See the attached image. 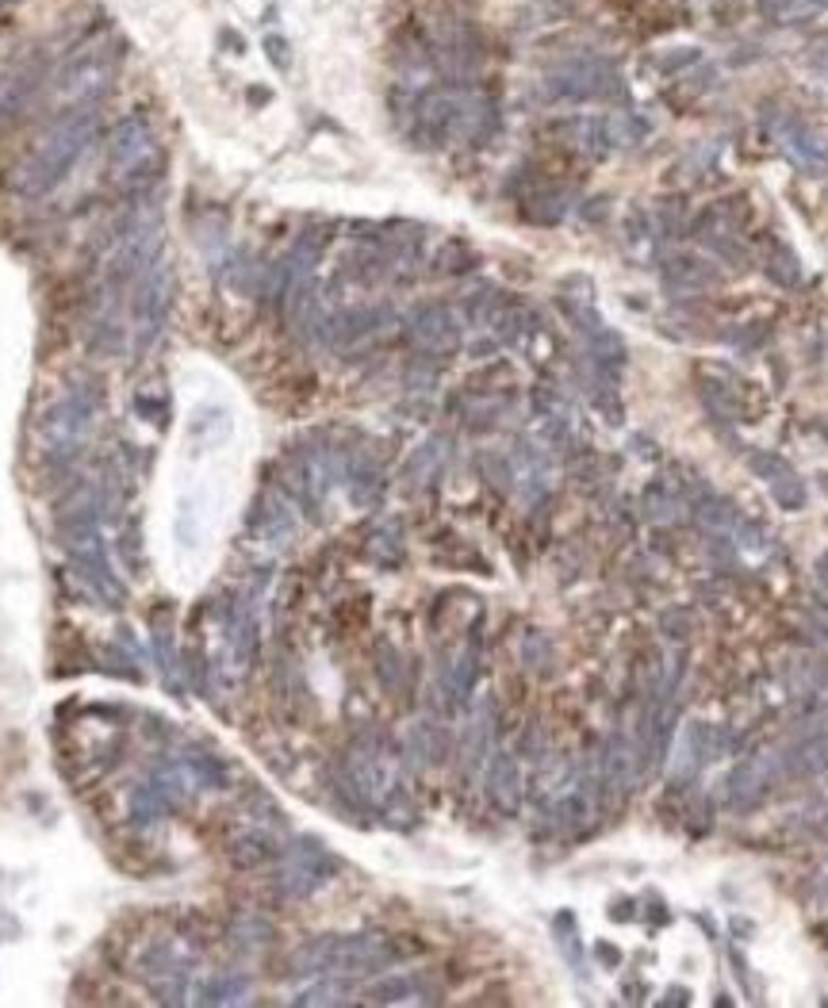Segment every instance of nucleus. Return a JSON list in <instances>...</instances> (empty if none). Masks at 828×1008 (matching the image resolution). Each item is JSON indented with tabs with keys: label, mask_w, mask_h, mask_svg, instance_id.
Segmentation results:
<instances>
[{
	"label": "nucleus",
	"mask_w": 828,
	"mask_h": 1008,
	"mask_svg": "<svg viewBox=\"0 0 828 1008\" xmlns=\"http://www.w3.org/2000/svg\"><path fill=\"white\" fill-rule=\"evenodd\" d=\"M96 131H100V111L96 104H77L66 116H58L20 158V165L12 169V192L23 200H39L46 192H54L74 165L85 158V150L93 147Z\"/></svg>",
	"instance_id": "1"
},
{
	"label": "nucleus",
	"mask_w": 828,
	"mask_h": 1008,
	"mask_svg": "<svg viewBox=\"0 0 828 1008\" xmlns=\"http://www.w3.org/2000/svg\"><path fill=\"white\" fill-rule=\"evenodd\" d=\"M399 958L396 943L388 935L361 932V935H319L295 951L292 966L300 974H337V978H368V974L388 971Z\"/></svg>",
	"instance_id": "2"
},
{
	"label": "nucleus",
	"mask_w": 828,
	"mask_h": 1008,
	"mask_svg": "<svg viewBox=\"0 0 828 1008\" xmlns=\"http://www.w3.org/2000/svg\"><path fill=\"white\" fill-rule=\"evenodd\" d=\"M131 971L162 1005H184L200 974V943L189 932H162L131 951Z\"/></svg>",
	"instance_id": "3"
},
{
	"label": "nucleus",
	"mask_w": 828,
	"mask_h": 1008,
	"mask_svg": "<svg viewBox=\"0 0 828 1008\" xmlns=\"http://www.w3.org/2000/svg\"><path fill=\"white\" fill-rule=\"evenodd\" d=\"M96 410H100V392L96 388H69L43 410L35 438L46 464H69L82 457L85 441L93 438Z\"/></svg>",
	"instance_id": "4"
},
{
	"label": "nucleus",
	"mask_w": 828,
	"mask_h": 1008,
	"mask_svg": "<svg viewBox=\"0 0 828 1008\" xmlns=\"http://www.w3.org/2000/svg\"><path fill=\"white\" fill-rule=\"evenodd\" d=\"M173 292H176V280L169 261H150L147 269L135 277L131 292H127V319H131V337L139 350L158 342V334L165 330L169 311H173Z\"/></svg>",
	"instance_id": "5"
},
{
	"label": "nucleus",
	"mask_w": 828,
	"mask_h": 1008,
	"mask_svg": "<svg viewBox=\"0 0 828 1008\" xmlns=\"http://www.w3.org/2000/svg\"><path fill=\"white\" fill-rule=\"evenodd\" d=\"M227 851L238 867H261L284 851V817L269 797L246 805L227 836Z\"/></svg>",
	"instance_id": "6"
},
{
	"label": "nucleus",
	"mask_w": 828,
	"mask_h": 1008,
	"mask_svg": "<svg viewBox=\"0 0 828 1008\" xmlns=\"http://www.w3.org/2000/svg\"><path fill=\"white\" fill-rule=\"evenodd\" d=\"M337 859L319 840H295L277 855V890L280 898H311L323 882H331Z\"/></svg>",
	"instance_id": "7"
},
{
	"label": "nucleus",
	"mask_w": 828,
	"mask_h": 1008,
	"mask_svg": "<svg viewBox=\"0 0 828 1008\" xmlns=\"http://www.w3.org/2000/svg\"><path fill=\"white\" fill-rule=\"evenodd\" d=\"M399 322V314L391 303H357V308H342L326 319V334L323 342L337 353L361 350V345L384 337L391 326Z\"/></svg>",
	"instance_id": "8"
},
{
	"label": "nucleus",
	"mask_w": 828,
	"mask_h": 1008,
	"mask_svg": "<svg viewBox=\"0 0 828 1008\" xmlns=\"http://www.w3.org/2000/svg\"><path fill=\"white\" fill-rule=\"evenodd\" d=\"M545 88L552 100H591V96H614L622 93V77L610 62L602 58H572L564 66L545 74Z\"/></svg>",
	"instance_id": "9"
},
{
	"label": "nucleus",
	"mask_w": 828,
	"mask_h": 1008,
	"mask_svg": "<svg viewBox=\"0 0 828 1008\" xmlns=\"http://www.w3.org/2000/svg\"><path fill=\"white\" fill-rule=\"evenodd\" d=\"M116 77H119L116 51L111 46H93V51L66 62V69L58 74V93L74 104H96Z\"/></svg>",
	"instance_id": "10"
},
{
	"label": "nucleus",
	"mask_w": 828,
	"mask_h": 1008,
	"mask_svg": "<svg viewBox=\"0 0 828 1008\" xmlns=\"http://www.w3.org/2000/svg\"><path fill=\"white\" fill-rule=\"evenodd\" d=\"M158 158V142H154V127L142 111H131L116 124L111 131V173L116 176H142L147 165Z\"/></svg>",
	"instance_id": "11"
},
{
	"label": "nucleus",
	"mask_w": 828,
	"mask_h": 1008,
	"mask_svg": "<svg viewBox=\"0 0 828 1008\" xmlns=\"http://www.w3.org/2000/svg\"><path fill=\"white\" fill-rule=\"evenodd\" d=\"M407 342L415 345L422 357H449V353L461 350V322L445 303H422L411 319L404 322Z\"/></svg>",
	"instance_id": "12"
},
{
	"label": "nucleus",
	"mask_w": 828,
	"mask_h": 1008,
	"mask_svg": "<svg viewBox=\"0 0 828 1008\" xmlns=\"http://www.w3.org/2000/svg\"><path fill=\"white\" fill-rule=\"evenodd\" d=\"M495 729H498L495 701L484 698L469 714V721H464V732H461V771H464V775H480V771H484V763L492 760V752H495Z\"/></svg>",
	"instance_id": "13"
},
{
	"label": "nucleus",
	"mask_w": 828,
	"mask_h": 1008,
	"mask_svg": "<svg viewBox=\"0 0 828 1008\" xmlns=\"http://www.w3.org/2000/svg\"><path fill=\"white\" fill-rule=\"evenodd\" d=\"M295 518H300V511H295V503L284 495V487H272L257 498L254 514H249V529H254L257 541L284 545L288 537L295 534Z\"/></svg>",
	"instance_id": "14"
},
{
	"label": "nucleus",
	"mask_w": 828,
	"mask_h": 1008,
	"mask_svg": "<svg viewBox=\"0 0 828 1008\" xmlns=\"http://www.w3.org/2000/svg\"><path fill=\"white\" fill-rule=\"evenodd\" d=\"M514 491L526 506H541L549 498V457L529 438H518L514 446Z\"/></svg>",
	"instance_id": "15"
},
{
	"label": "nucleus",
	"mask_w": 828,
	"mask_h": 1008,
	"mask_svg": "<svg viewBox=\"0 0 828 1008\" xmlns=\"http://www.w3.org/2000/svg\"><path fill=\"white\" fill-rule=\"evenodd\" d=\"M664 277L671 288H679V292H702V288L718 285L721 280V269L710 261V257L695 254V249H671V254L660 261Z\"/></svg>",
	"instance_id": "16"
},
{
	"label": "nucleus",
	"mask_w": 828,
	"mask_h": 1008,
	"mask_svg": "<svg viewBox=\"0 0 828 1008\" xmlns=\"http://www.w3.org/2000/svg\"><path fill=\"white\" fill-rule=\"evenodd\" d=\"M484 790L492 797L498 813H514L521 805V768L518 755L510 752H492V760L484 763Z\"/></svg>",
	"instance_id": "17"
},
{
	"label": "nucleus",
	"mask_w": 828,
	"mask_h": 1008,
	"mask_svg": "<svg viewBox=\"0 0 828 1008\" xmlns=\"http://www.w3.org/2000/svg\"><path fill=\"white\" fill-rule=\"evenodd\" d=\"M184 1005H249V978L238 971H219L207 978H192Z\"/></svg>",
	"instance_id": "18"
},
{
	"label": "nucleus",
	"mask_w": 828,
	"mask_h": 1008,
	"mask_svg": "<svg viewBox=\"0 0 828 1008\" xmlns=\"http://www.w3.org/2000/svg\"><path fill=\"white\" fill-rule=\"evenodd\" d=\"M583 342H587V361H591L594 376H599V380H617L625 361H630L625 337L610 326H599V330H591V334H583Z\"/></svg>",
	"instance_id": "19"
},
{
	"label": "nucleus",
	"mask_w": 828,
	"mask_h": 1008,
	"mask_svg": "<svg viewBox=\"0 0 828 1008\" xmlns=\"http://www.w3.org/2000/svg\"><path fill=\"white\" fill-rule=\"evenodd\" d=\"M365 1001L373 1005H438L441 994L433 989V982L418 978V974H404V978H384L365 994Z\"/></svg>",
	"instance_id": "20"
},
{
	"label": "nucleus",
	"mask_w": 828,
	"mask_h": 1008,
	"mask_svg": "<svg viewBox=\"0 0 828 1008\" xmlns=\"http://www.w3.org/2000/svg\"><path fill=\"white\" fill-rule=\"evenodd\" d=\"M476 679H480V648L476 644H464L461 656L441 672V695H445L453 709H464L472 690H476Z\"/></svg>",
	"instance_id": "21"
},
{
	"label": "nucleus",
	"mask_w": 828,
	"mask_h": 1008,
	"mask_svg": "<svg viewBox=\"0 0 828 1008\" xmlns=\"http://www.w3.org/2000/svg\"><path fill=\"white\" fill-rule=\"evenodd\" d=\"M169 813H176V805L169 802V794H165L162 786H158L154 779H142L139 786L131 790V797H127V817H131L135 828L162 825Z\"/></svg>",
	"instance_id": "22"
},
{
	"label": "nucleus",
	"mask_w": 828,
	"mask_h": 1008,
	"mask_svg": "<svg viewBox=\"0 0 828 1008\" xmlns=\"http://www.w3.org/2000/svg\"><path fill=\"white\" fill-rule=\"evenodd\" d=\"M449 755V732L433 721H422L411 729V737L404 740V763L411 768H433Z\"/></svg>",
	"instance_id": "23"
},
{
	"label": "nucleus",
	"mask_w": 828,
	"mask_h": 1008,
	"mask_svg": "<svg viewBox=\"0 0 828 1008\" xmlns=\"http://www.w3.org/2000/svg\"><path fill=\"white\" fill-rule=\"evenodd\" d=\"M345 483L353 491V503L368 506L384 495V468L376 457L368 453H350V464H345Z\"/></svg>",
	"instance_id": "24"
},
{
	"label": "nucleus",
	"mask_w": 828,
	"mask_h": 1008,
	"mask_svg": "<svg viewBox=\"0 0 828 1008\" xmlns=\"http://www.w3.org/2000/svg\"><path fill=\"white\" fill-rule=\"evenodd\" d=\"M783 139H786V147H791V154L798 158L802 165L809 169V173H825V169H828V142L817 139V135L809 131L806 124H798V119H786Z\"/></svg>",
	"instance_id": "25"
},
{
	"label": "nucleus",
	"mask_w": 828,
	"mask_h": 1008,
	"mask_svg": "<svg viewBox=\"0 0 828 1008\" xmlns=\"http://www.w3.org/2000/svg\"><path fill=\"white\" fill-rule=\"evenodd\" d=\"M39 93V77L31 69H20V74H4L0 77V131L12 127V119L20 116L23 108L31 104V96Z\"/></svg>",
	"instance_id": "26"
},
{
	"label": "nucleus",
	"mask_w": 828,
	"mask_h": 1008,
	"mask_svg": "<svg viewBox=\"0 0 828 1008\" xmlns=\"http://www.w3.org/2000/svg\"><path fill=\"white\" fill-rule=\"evenodd\" d=\"M230 947L243 951V955H257V951H265L272 943V924L269 916L261 913H238L235 921H230Z\"/></svg>",
	"instance_id": "27"
},
{
	"label": "nucleus",
	"mask_w": 828,
	"mask_h": 1008,
	"mask_svg": "<svg viewBox=\"0 0 828 1008\" xmlns=\"http://www.w3.org/2000/svg\"><path fill=\"white\" fill-rule=\"evenodd\" d=\"M441 468H445V441L430 438L411 453V461H407V468H404V480L411 483V487H430L433 475H438Z\"/></svg>",
	"instance_id": "28"
},
{
	"label": "nucleus",
	"mask_w": 828,
	"mask_h": 1008,
	"mask_svg": "<svg viewBox=\"0 0 828 1008\" xmlns=\"http://www.w3.org/2000/svg\"><path fill=\"white\" fill-rule=\"evenodd\" d=\"M572 139L580 142V150L587 158H606L610 150V116H587L572 119Z\"/></svg>",
	"instance_id": "29"
},
{
	"label": "nucleus",
	"mask_w": 828,
	"mask_h": 1008,
	"mask_svg": "<svg viewBox=\"0 0 828 1008\" xmlns=\"http://www.w3.org/2000/svg\"><path fill=\"white\" fill-rule=\"evenodd\" d=\"M760 8L775 23H814L828 8V0H760Z\"/></svg>",
	"instance_id": "30"
},
{
	"label": "nucleus",
	"mask_w": 828,
	"mask_h": 1008,
	"mask_svg": "<svg viewBox=\"0 0 828 1008\" xmlns=\"http://www.w3.org/2000/svg\"><path fill=\"white\" fill-rule=\"evenodd\" d=\"M698 388H702V403L710 415L718 418H736L741 415V399H736V388L733 384H725L721 376H702L698 380Z\"/></svg>",
	"instance_id": "31"
},
{
	"label": "nucleus",
	"mask_w": 828,
	"mask_h": 1008,
	"mask_svg": "<svg viewBox=\"0 0 828 1008\" xmlns=\"http://www.w3.org/2000/svg\"><path fill=\"white\" fill-rule=\"evenodd\" d=\"M552 935H557L560 951H564V963L572 966L576 974H587L583 943H580V932H576L572 913H557V916H552Z\"/></svg>",
	"instance_id": "32"
},
{
	"label": "nucleus",
	"mask_w": 828,
	"mask_h": 1008,
	"mask_svg": "<svg viewBox=\"0 0 828 1008\" xmlns=\"http://www.w3.org/2000/svg\"><path fill=\"white\" fill-rule=\"evenodd\" d=\"M763 779H767V768H763V760L741 763V768L729 775V797H733V805L752 802V797L763 790Z\"/></svg>",
	"instance_id": "33"
},
{
	"label": "nucleus",
	"mask_w": 828,
	"mask_h": 1008,
	"mask_svg": "<svg viewBox=\"0 0 828 1008\" xmlns=\"http://www.w3.org/2000/svg\"><path fill=\"white\" fill-rule=\"evenodd\" d=\"M653 135V124L641 116H610V147L614 150H633Z\"/></svg>",
	"instance_id": "34"
},
{
	"label": "nucleus",
	"mask_w": 828,
	"mask_h": 1008,
	"mask_svg": "<svg viewBox=\"0 0 828 1008\" xmlns=\"http://www.w3.org/2000/svg\"><path fill=\"white\" fill-rule=\"evenodd\" d=\"M695 522H702L706 529L718 534L721 526H736V506L729 503V498H718L713 491H706V495L695 503Z\"/></svg>",
	"instance_id": "35"
},
{
	"label": "nucleus",
	"mask_w": 828,
	"mask_h": 1008,
	"mask_svg": "<svg viewBox=\"0 0 828 1008\" xmlns=\"http://www.w3.org/2000/svg\"><path fill=\"white\" fill-rule=\"evenodd\" d=\"M368 556H373L380 568H396L404 564V534L396 526H380L368 537Z\"/></svg>",
	"instance_id": "36"
},
{
	"label": "nucleus",
	"mask_w": 828,
	"mask_h": 1008,
	"mask_svg": "<svg viewBox=\"0 0 828 1008\" xmlns=\"http://www.w3.org/2000/svg\"><path fill=\"white\" fill-rule=\"evenodd\" d=\"M376 675H380L384 690H391V695H399V690H404L407 664H404V656L391 648V644H380V648H376Z\"/></svg>",
	"instance_id": "37"
},
{
	"label": "nucleus",
	"mask_w": 828,
	"mask_h": 1008,
	"mask_svg": "<svg viewBox=\"0 0 828 1008\" xmlns=\"http://www.w3.org/2000/svg\"><path fill=\"white\" fill-rule=\"evenodd\" d=\"M763 269H767V277L775 280V285H783V288H798V280H802L798 257H794L786 246H775V249H771L767 261H763Z\"/></svg>",
	"instance_id": "38"
},
{
	"label": "nucleus",
	"mask_w": 828,
	"mask_h": 1008,
	"mask_svg": "<svg viewBox=\"0 0 828 1008\" xmlns=\"http://www.w3.org/2000/svg\"><path fill=\"white\" fill-rule=\"evenodd\" d=\"M433 269L445 272V277H461V272L476 269V254H472L464 242H449V246H441L438 261H433Z\"/></svg>",
	"instance_id": "39"
},
{
	"label": "nucleus",
	"mask_w": 828,
	"mask_h": 1008,
	"mask_svg": "<svg viewBox=\"0 0 828 1008\" xmlns=\"http://www.w3.org/2000/svg\"><path fill=\"white\" fill-rule=\"evenodd\" d=\"M641 511H645L648 522H667L675 514L671 491H667L664 483H653V487H645V495H641Z\"/></svg>",
	"instance_id": "40"
},
{
	"label": "nucleus",
	"mask_w": 828,
	"mask_h": 1008,
	"mask_svg": "<svg viewBox=\"0 0 828 1008\" xmlns=\"http://www.w3.org/2000/svg\"><path fill=\"white\" fill-rule=\"evenodd\" d=\"M771 495H775V503L786 506V511H798V506L806 503V487H802V480L794 472L771 480Z\"/></svg>",
	"instance_id": "41"
},
{
	"label": "nucleus",
	"mask_w": 828,
	"mask_h": 1008,
	"mask_svg": "<svg viewBox=\"0 0 828 1008\" xmlns=\"http://www.w3.org/2000/svg\"><path fill=\"white\" fill-rule=\"evenodd\" d=\"M518 656H521V664H526L529 672H545V667H549V660H552V644L545 641L541 633H529L526 641H521Z\"/></svg>",
	"instance_id": "42"
},
{
	"label": "nucleus",
	"mask_w": 828,
	"mask_h": 1008,
	"mask_svg": "<svg viewBox=\"0 0 828 1008\" xmlns=\"http://www.w3.org/2000/svg\"><path fill=\"white\" fill-rule=\"evenodd\" d=\"M480 472L487 475V483H492L495 491H514V464L506 461V457H498V453L480 457Z\"/></svg>",
	"instance_id": "43"
},
{
	"label": "nucleus",
	"mask_w": 828,
	"mask_h": 1008,
	"mask_svg": "<svg viewBox=\"0 0 828 1008\" xmlns=\"http://www.w3.org/2000/svg\"><path fill=\"white\" fill-rule=\"evenodd\" d=\"M748 468H752L760 480H778V475H786L791 472V464L783 461V457H775V453H748Z\"/></svg>",
	"instance_id": "44"
},
{
	"label": "nucleus",
	"mask_w": 828,
	"mask_h": 1008,
	"mask_svg": "<svg viewBox=\"0 0 828 1008\" xmlns=\"http://www.w3.org/2000/svg\"><path fill=\"white\" fill-rule=\"evenodd\" d=\"M687 825L695 828V833H710V828H713V805H710V797L698 794L695 802L687 805Z\"/></svg>",
	"instance_id": "45"
},
{
	"label": "nucleus",
	"mask_w": 828,
	"mask_h": 1008,
	"mask_svg": "<svg viewBox=\"0 0 828 1008\" xmlns=\"http://www.w3.org/2000/svg\"><path fill=\"white\" fill-rule=\"evenodd\" d=\"M660 625H664V633L671 636V641H687L690 636V614L687 610H667V614L660 618Z\"/></svg>",
	"instance_id": "46"
},
{
	"label": "nucleus",
	"mask_w": 828,
	"mask_h": 1008,
	"mask_svg": "<svg viewBox=\"0 0 828 1008\" xmlns=\"http://www.w3.org/2000/svg\"><path fill=\"white\" fill-rule=\"evenodd\" d=\"M698 58H702V51H698V46H682V51H671V54H667L660 69H664V74H675V69H687V66H695Z\"/></svg>",
	"instance_id": "47"
},
{
	"label": "nucleus",
	"mask_w": 828,
	"mask_h": 1008,
	"mask_svg": "<svg viewBox=\"0 0 828 1008\" xmlns=\"http://www.w3.org/2000/svg\"><path fill=\"white\" fill-rule=\"evenodd\" d=\"M265 54H269L272 66H277V69L292 66V51H288V43L280 35H265Z\"/></svg>",
	"instance_id": "48"
},
{
	"label": "nucleus",
	"mask_w": 828,
	"mask_h": 1008,
	"mask_svg": "<svg viewBox=\"0 0 828 1008\" xmlns=\"http://www.w3.org/2000/svg\"><path fill=\"white\" fill-rule=\"evenodd\" d=\"M606 207H610V200H606V196H594V200H587V204H583V219L602 223V219H606Z\"/></svg>",
	"instance_id": "49"
},
{
	"label": "nucleus",
	"mask_w": 828,
	"mask_h": 1008,
	"mask_svg": "<svg viewBox=\"0 0 828 1008\" xmlns=\"http://www.w3.org/2000/svg\"><path fill=\"white\" fill-rule=\"evenodd\" d=\"M594 951H599V958H602L606 966H617V963H622V951H617L614 943H594Z\"/></svg>",
	"instance_id": "50"
},
{
	"label": "nucleus",
	"mask_w": 828,
	"mask_h": 1008,
	"mask_svg": "<svg viewBox=\"0 0 828 1008\" xmlns=\"http://www.w3.org/2000/svg\"><path fill=\"white\" fill-rule=\"evenodd\" d=\"M610 916H614V921H617V916H633V901L630 898L614 901V905H610Z\"/></svg>",
	"instance_id": "51"
},
{
	"label": "nucleus",
	"mask_w": 828,
	"mask_h": 1008,
	"mask_svg": "<svg viewBox=\"0 0 828 1008\" xmlns=\"http://www.w3.org/2000/svg\"><path fill=\"white\" fill-rule=\"evenodd\" d=\"M675 1001H679V1005H690V994H687V989H671V994L664 997V1005H675Z\"/></svg>",
	"instance_id": "52"
},
{
	"label": "nucleus",
	"mask_w": 828,
	"mask_h": 1008,
	"mask_svg": "<svg viewBox=\"0 0 828 1008\" xmlns=\"http://www.w3.org/2000/svg\"><path fill=\"white\" fill-rule=\"evenodd\" d=\"M0 4H8V0H0Z\"/></svg>",
	"instance_id": "53"
}]
</instances>
